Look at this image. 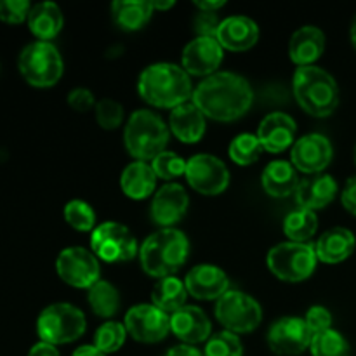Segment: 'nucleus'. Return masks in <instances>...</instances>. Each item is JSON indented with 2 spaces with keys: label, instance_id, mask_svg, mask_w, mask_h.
Returning a JSON list of instances; mask_svg holds the SVG:
<instances>
[{
  "label": "nucleus",
  "instance_id": "11",
  "mask_svg": "<svg viewBox=\"0 0 356 356\" xmlns=\"http://www.w3.org/2000/svg\"><path fill=\"white\" fill-rule=\"evenodd\" d=\"M56 271L65 284L75 289H90L99 282V261L83 247H68L56 259Z\"/></svg>",
  "mask_w": 356,
  "mask_h": 356
},
{
  "label": "nucleus",
  "instance_id": "25",
  "mask_svg": "<svg viewBox=\"0 0 356 356\" xmlns=\"http://www.w3.org/2000/svg\"><path fill=\"white\" fill-rule=\"evenodd\" d=\"M356 238L348 228H332L323 233L315 243L316 257L325 264H339L353 254Z\"/></svg>",
  "mask_w": 356,
  "mask_h": 356
},
{
  "label": "nucleus",
  "instance_id": "28",
  "mask_svg": "<svg viewBox=\"0 0 356 356\" xmlns=\"http://www.w3.org/2000/svg\"><path fill=\"white\" fill-rule=\"evenodd\" d=\"M120 186L122 191L127 195L132 200H143V198L149 197L156 186V174L152 165L146 162H136L129 163L124 169L120 176Z\"/></svg>",
  "mask_w": 356,
  "mask_h": 356
},
{
  "label": "nucleus",
  "instance_id": "8",
  "mask_svg": "<svg viewBox=\"0 0 356 356\" xmlns=\"http://www.w3.org/2000/svg\"><path fill=\"white\" fill-rule=\"evenodd\" d=\"M316 250L312 243L285 242L278 243L268 252V268L271 273L282 282H298L306 280L315 273L316 268Z\"/></svg>",
  "mask_w": 356,
  "mask_h": 356
},
{
  "label": "nucleus",
  "instance_id": "5",
  "mask_svg": "<svg viewBox=\"0 0 356 356\" xmlns=\"http://www.w3.org/2000/svg\"><path fill=\"white\" fill-rule=\"evenodd\" d=\"M124 141L131 156L139 162H146L165 152L169 129L156 113L149 110H138L127 120Z\"/></svg>",
  "mask_w": 356,
  "mask_h": 356
},
{
  "label": "nucleus",
  "instance_id": "1",
  "mask_svg": "<svg viewBox=\"0 0 356 356\" xmlns=\"http://www.w3.org/2000/svg\"><path fill=\"white\" fill-rule=\"evenodd\" d=\"M254 90L249 80L232 72L214 73L193 90V103L205 117L218 122H233L252 106Z\"/></svg>",
  "mask_w": 356,
  "mask_h": 356
},
{
  "label": "nucleus",
  "instance_id": "9",
  "mask_svg": "<svg viewBox=\"0 0 356 356\" xmlns=\"http://www.w3.org/2000/svg\"><path fill=\"white\" fill-rule=\"evenodd\" d=\"M216 318L228 332L249 334L259 327L263 309L250 296L240 291H228L216 302Z\"/></svg>",
  "mask_w": 356,
  "mask_h": 356
},
{
  "label": "nucleus",
  "instance_id": "51",
  "mask_svg": "<svg viewBox=\"0 0 356 356\" xmlns=\"http://www.w3.org/2000/svg\"><path fill=\"white\" fill-rule=\"evenodd\" d=\"M355 160H356V148H355Z\"/></svg>",
  "mask_w": 356,
  "mask_h": 356
},
{
  "label": "nucleus",
  "instance_id": "3",
  "mask_svg": "<svg viewBox=\"0 0 356 356\" xmlns=\"http://www.w3.org/2000/svg\"><path fill=\"white\" fill-rule=\"evenodd\" d=\"M190 254L186 235L176 228H162L149 235L139 249L141 266L149 277H174L183 268Z\"/></svg>",
  "mask_w": 356,
  "mask_h": 356
},
{
  "label": "nucleus",
  "instance_id": "50",
  "mask_svg": "<svg viewBox=\"0 0 356 356\" xmlns=\"http://www.w3.org/2000/svg\"><path fill=\"white\" fill-rule=\"evenodd\" d=\"M350 37H351V44L355 45L356 49V16L353 19V23H351V30H350Z\"/></svg>",
  "mask_w": 356,
  "mask_h": 356
},
{
  "label": "nucleus",
  "instance_id": "46",
  "mask_svg": "<svg viewBox=\"0 0 356 356\" xmlns=\"http://www.w3.org/2000/svg\"><path fill=\"white\" fill-rule=\"evenodd\" d=\"M165 356H204L197 348L188 346V344H181V346L172 348V350L167 351Z\"/></svg>",
  "mask_w": 356,
  "mask_h": 356
},
{
  "label": "nucleus",
  "instance_id": "6",
  "mask_svg": "<svg viewBox=\"0 0 356 356\" xmlns=\"http://www.w3.org/2000/svg\"><path fill=\"white\" fill-rule=\"evenodd\" d=\"M17 68L24 82L31 87L47 89L56 86L63 76V58L51 42H31L17 58Z\"/></svg>",
  "mask_w": 356,
  "mask_h": 356
},
{
  "label": "nucleus",
  "instance_id": "21",
  "mask_svg": "<svg viewBox=\"0 0 356 356\" xmlns=\"http://www.w3.org/2000/svg\"><path fill=\"white\" fill-rule=\"evenodd\" d=\"M216 38L222 49L242 52L259 40V26L247 16H229L221 21Z\"/></svg>",
  "mask_w": 356,
  "mask_h": 356
},
{
  "label": "nucleus",
  "instance_id": "44",
  "mask_svg": "<svg viewBox=\"0 0 356 356\" xmlns=\"http://www.w3.org/2000/svg\"><path fill=\"white\" fill-rule=\"evenodd\" d=\"M341 202H343L344 209L351 214L356 216V176L351 177L344 186L343 195H341Z\"/></svg>",
  "mask_w": 356,
  "mask_h": 356
},
{
  "label": "nucleus",
  "instance_id": "10",
  "mask_svg": "<svg viewBox=\"0 0 356 356\" xmlns=\"http://www.w3.org/2000/svg\"><path fill=\"white\" fill-rule=\"evenodd\" d=\"M92 254L106 263L132 261L138 254V242L127 226L120 222L108 221L96 226L90 235Z\"/></svg>",
  "mask_w": 356,
  "mask_h": 356
},
{
  "label": "nucleus",
  "instance_id": "22",
  "mask_svg": "<svg viewBox=\"0 0 356 356\" xmlns=\"http://www.w3.org/2000/svg\"><path fill=\"white\" fill-rule=\"evenodd\" d=\"M337 183L329 174H315L299 183L296 190V198L301 209L315 212L316 209H323L336 198Z\"/></svg>",
  "mask_w": 356,
  "mask_h": 356
},
{
  "label": "nucleus",
  "instance_id": "41",
  "mask_svg": "<svg viewBox=\"0 0 356 356\" xmlns=\"http://www.w3.org/2000/svg\"><path fill=\"white\" fill-rule=\"evenodd\" d=\"M305 322L308 325V329L312 330L313 336L323 332V330L332 329V315L323 306H313V308H309L308 313H306Z\"/></svg>",
  "mask_w": 356,
  "mask_h": 356
},
{
  "label": "nucleus",
  "instance_id": "48",
  "mask_svg": "<svg viewBox=\"0 0 356 356\" xmlns=\"http://www.w3.org/2000/svg\"><path fill=\"white\" fill-rule=\"evenodd\" d=\"M72 356H106V355L101 353L96 346H80L76 348L75 353Z\"/></svg>",
  "mask_w": 356,
  "mask_h": 356
},
{
  "label": "nucleus",
  "instance_id": "26",
  "mask_svg": "<svg viewBox=\"0 0 356 356\" xmlns=\"http://www.w3.org/2000/svg\"><path fill=\"white\" fill-rule=\"evenodd\" d=\"M28 28L40 42H51L59 35L65 24L61 9L54 2H40L31 6L28 14Z\"/></svg>",
  "mask_w": 356,
  "mask_h": 356
},
{
  "label": "nucleus",
  "instance_id": "49",
  "mask_svg": "<svg viewBox=\"0 0 356 356\" xmlns=\"http://www.w3.org/2000/svg\"><path fill=\"white\" fill-rule=\"evenodd\" d=\"M152 7H153V10L155 9L167 10V9H170V7H174V2L172 0H169V2H152Z\"/></svg>",
  "mask_w": 356,
  "mask_h": 356
},
{
  "label": "nucleus",
  "instance_id": "34",
  "mask_svg": "<svg viewBox=\"0 0 356 356\" xmlns=\"http://www.w3.org/2000/svg\"><path fill=\"white\" fill-rule=\"evenodd\" d=\"M229 159L238 165H250V163L257 162L263 153V146H261L259 139L256 134H240L229 143Z\"/></svg>",
  "mask_w": 356,
  "mask_h": 356
},
{
  "label": "nucleus",
  "instance_id": "12",
  "mask_svg": "<svg viewBox=\"0 0 356 356\" xmlns=\"http://www.w3.org/2000/svg\"><path fill=\"white\" fill-rule=\"evenodd\" d=\"M186 181L195 191L207 197H216L221 195L229 184V172L226 169L225 162L218 156L207 155H195L188 160L186 163Z\"/></svg>",
  "mask_w": 356,
  "mask_h": 356
},
{
  "label": "nucleus",
  "instance_id": "43",
  "mask_svg": "<svg viewBox=\"0 0 356 356\" xmlns=\"http://www.w3.org/2000/svg\"><path fill=\"white\" fill-rule=\"evenodd\" d=\"M68 104L72 110L83 113V111H89L90 108H96V99H94V94L89 89L76 87L68 94Z\"/></svg>",
  "mask_w": 356,
  "mask_h": 356
},
{
  "label": "nucleus",
  "instance_id": "16",
  "mask_svg": "<svg viewBox=\"0 0 356 356\" xmlns=\"http://www.w3.org/2000/svg\"><path fill=\"white\" fill-rule=\"evenodd\" d=\"M221 44L214 37H197L184 47L183 68L188 75L211 76L222 63Z\"/></svg>",
  "mask_w": 356,
  "mask_h": 356
},
{
  "label": "nucleus",
  "instance_id": "40",
  "mask_svg": "<svg viewBox=\"0 0 356 356\" xmlns=\"http://www.w3.org/2000/svg\"><path fill=\"white\" fill-rule=\"evenodd\" d=\"M31 3L28 0H0V21L7 24H21L28 19Z\"/></svg>",
  "mask_w": 356,
  "mask_h": 356
},
{
  "label": "nucleus",
  "instance_id": "35",
  "mask_svg": "<svg viewBox=\"0 0 356 356\" xmlns=\"http://www.w3.org/2000/svg\"><path fill=\"white\" fill-rule=\"evenodd\" d=\"M127 337V329L120 322H106L94 334V346L104 355L120 350Z\"/></svg>",
  "mask_w": 356,
  "mask_h": 356
},
{
  "label": "nucleus",
  "instance_id": "37",
  "mask_svg": "<svg viewBox=\"0 0 356 356\" xmlns=\"http://www.w3.org/2000/svg\"><path fill=\"white\" fill-rule=\"evenodd\" d=\"M243 348L238 336L228 330L214 334L205 344L204 356H242Z\"/></svg>",
  "mask_w": 356,
  "mask_h": 356
},
{
  "label": "nucleus",
  "instance_id": "4",
  "mask_svg": "<svg viewBox=\"0 0 356 356\" xmlns=\"http://www.w3.org/2000/svg\"><path fill=\"white\" fill-rule=\"evenodd\" d=\"M299 106L312 117H329L339 106V87L336 79L318 66H301L292 82Z\"/></svg>",
  "mask_w": 356,
  "mask_h": 356
},
{
  "label": "nucleus",
  "instance_id": "13",
  "mask_svg": "<svg viewBox=\"0 0 356 356\" xmlns=\"http://www.w3.org/2000/svg\"><path fill=\"white\" fill-rule=\"evenodd\" d=\"M127 334L145 344L160 343L170 330V316L153 305L132 306L124 322Z\"/></svg>",
  "mask_w": 356,
  "mask_h": 356
},
{
  "label": "nucleus",
  "instance_id": "15",
  "mask_svg": "<svg viewBox=\"0 0 356 356\" xmlns=\"http://www.w3.org/2000/svg\"><path fill=\"white\" fill-rule=\"evenodd\" d=\"M332 145L322 134H308L294 143L291 152L292 165L298 167L301 172L320 174L332 162Z\"/></svg>",
  "mask_w": 356,
  "mask_h": 356
},
{
  "label": "nucleus",
  "instance_id": "42",
  "mask_svg": "<svg viewBox=\"0 0 356 356\" xmlns=\"http://www.w3.org/2000/svg\"><path fill=\"white\" fill-rule=\"evenodd\" d=\"M193 24H195V31L198 33V37H214L216 38L221 21H219L218 14L216 13H204V10H200V13L197 14V17H195Z\"/></svg>",
  "mask_w": 356,
  "mask_h": 356
},
{
  "label": "nucleus",
  "instance_id": "24",
  "mask_svg": "<svg viewBox=\"0 0 356 356\" xmlns=\"http://www.w3.org/2000/svg\"><path fill=\"white\" fill-rule=\"evenodd\" d=\"M325 51V35L316 26H301L289 42V56L301 66H312Z\"/></svg>",
  "mask_w": 356,
  "mask_h": 356
},
{
  "label": "nucleus",
  "instance_id": "38",
  "mask_svg": "<svg viewBox=\"0 0 356 356\" xmlns=\"http://www.w3.org/2000/svg\"><path fill=\"white\" fill-rule=\"evenodd\" d=\"M186 160H183L172 152H163L152 160V167L156 177H162L167 181H172L186 174Z\"/></svg>",
  "mask_w": 356,
  "mask_h": 356
},
{
  "label": "nucleus",
  "instance_id": "31",
  "mask_svg": "<svg viewBox=\"0 0 356 356\" xmlns=\"http://www.w3.org/2000/svg\"><path fill=\"white\" fill-rule=\"evenodd\" d=\"M89 306L94 315L101 318H113L120 309V294L110 282L99 280L89 289Z\"/></svg>",
  "mask_w": 356,
  "mask_h": 356
},
{
  "label": "nucleus",
  "instance_id": "17",
  "mask_svg": "<svg viewBox=\"0 0 356 356\" xmlns=\"http://www.w3.org/2000/svg\"><path fill=\"white\" fill-rule=\"evenodd\" d=\"M190 205L186 190L177 183H167L155 193L152 202V219L162 228H170L184 218Z\"/></svg>",
  "mask_w": 356,
  "mask_h": 356
},
{
  "label": "nucleus",
  "instance_id": "18",
  "mask_svg": "<svg viewBox=\"0 0 356 356\" xmlns=\"http://www.w3.org/2000/svg\"><path fill=\"white\" fill-rule=\"evenodd\" d=\"M184 285H186L188 294L193 296L195 299L212 301V299L222 298L228 292L229 280L228 275L221 268L212 266V264H198L186 275Z\"/></svg>",
  "mask_w": 356,
  "mask_h": 356
},
{
  "label": "nucleus",
  "instance_id": "20",
  "mask_svg": "<svg viewBox=\"0 0 356 356\" xmlns=\"http://www.w3.org/2000/svg\"><path fill=\"white\" fill-rule=\"evenodd\" d=\"M211 322L197 306H184L170 315V332L188 346L211 339Z\"/></svg>",
  "mask_w": 356,
  "mask_h": 356
},
{
  "label": "nucleus",
  "instance_id": "29",
  "mask_svg": "<svg viewBox=\"0 0 356 356\" xmlns=\"http://www.w3.org/2000/svg\"><path fill=\"white\" fill-rule=\"evenodd\" d=\"M152 2L145 0H117L111 3V16L115 24L125 31L141 30L152 19Z\"/></svg>",
  "mask_w": 356,
  "mask_h": 356
},
{
  "label": "nucleus",
  "instance_id": "14",
  "mask_svg": "<svg viewBox=\"0 0 356 356\" xmlns=\"http://www.w3.org/2000/svg\"><path fill=\"white\" fill-rule=\"evenodd\" d=\"M313 339L305 318L285 316L275 322L268 332V346L280 356H298L305 353Z\"/></svg>",
  "mask_w": 356,
  "mask_h": 356
},
{
  "label": "nucleus",
  "instance_id": "39",
  "mask_svg": "<svg viewBox=\"0 0 356 356\" xmlns=\"http://www.w3.org/2000/svg\"><path fill=\"white\" fill-rule=\"evenodd\" d=\"M96 120L103 129L113 131L124 122V106L111 97H104L96 103Z\"/></svg>",
  "mask_w": 356,
  "mask_h": 356
},
{
  "label": "nucleus",
  "instance_id": "36",
  "mask_svg": "<svg viewBox=\"0 0 356 356\" xmlns=\"http://www.w3.org/2000/svg\"><path fill=\"white\" fill-rule=\"evenodd\" d=\"M65 221L76 232H94L96 229V212L87 202L72 200L65 205Z\"/></svg>",
  "mask_w": 356,
  "mask_h": 356
},
{
  "label": "nucleus",
  "instance_id": "7",
  "mask_svg": "<svg viewBox=\"0 0 356 356\" xmlns=\"http://www.w3.org/2000/svg\"><path fill=\"white\" fill-rule=\"evenodd\" d=\"M86 316L82 309L68 302L47 306L37 318V334L40 341L49 344L73 343L86 332Z\"/></svg>",
  "mask_w": 356,
  "mask_h": 356
},
{
  "label": "nucleus",
  "instance_id": "19",
  "mask_svg": "<svg viewBox=\"0 0 356 356\" xmlns=\"http://www.w3.org/2000/svg\"><path fill=\"white\" fill-rule=\"evenodd\" d=\"M296 131L298 125L291 115L275 111L263 118L256 136L263 149H266L268 153H282L291 148L296 139Z\"/></svg>",
  "mask_w": 356,
  "mask_h": 356
},
{
  "label": "nucleus",
  "instance_id": "27",
  "mask_svg": "<svg viewBox=\"0 0 356 356\" xmlns=\"http://www.w3.org/2000/svg\"><path fill=\"white\" fill-rule=\"evenodd\" d=\"M261 183H263L264 191H266L270 197L285 198L289 197L292 191L298 190L301 181H299L298 172H296L294 165H292L291 162L275 160V162L268 163V167L264 169Z\"/></svg>",
  "mask_w": 356,
  "mask_h": 356
},
{
  "label": "nucleus",
  "instance_id": "30",
  "mask_svg": "<svg viewBox=\"0 0 356 356\" xmlns=\"http://www.w3.org/2000/svg\"><path fill=\"white\" fill-rule=\"evenodd\" d=\"M186 285H184V282H181L179 278L176 277L160 278L152 292L153 306L162 309L167 315H169V313L172 315V313L184 308V306H186Z\"/></svg>",
  "mask_w": 356,
  "mask_h": 356
},
{
  "label": "nucleus",
  "instance_id": "23",
  "mask_svg": "<svg viewBox=\"0 0 356 356\" xmlns=\"http://www.w3.org/2000/svg\"><path fill=\"white\" fill-rule=\"evenodd\" d=\"M169 125L172 134L186 145L198 143L205 134V115L193 101L181 104L170 111Z\"/></svg>",
  "mask_w": 356,
  "mask_h": 356
},
{
  "label": "nucleus",
  "instance_id": "33",
  "mask_svg": "<svg viewBox=\"0 0 356 356\" xmlns=\"http://www.w3.org/2000/svg\"><path fill=\"white\" fill-rule=\"evenodd\" d=\"M309 350L313 356H350V344L343 334L334 329L315 334Z\"/></svg>",
  "mask_w": 356,
  "mask_h": 356
},
{
  "label": "nucleus",
  "instance_id": "2",
  "mask_svg": "<svg viewBox=\"0 0 356 356\" xmlns=\"http://www.w3.org/2000/svg\"><path fill=\"white\" fill-rule=\"evenodd\" d=\"M139 94L156 108H177L193 96L190 75L172 63H155L143 70L138 82Z\"/></svg>",
  "mask_w": 356,
  "mask_h": 356
},
{
  "label": "nucleus",
  "instance_id": "32",
  "mask_svg": "<svg viewBox=\"0 0 356 356\" xmlns=\"http://www.w3.org/2000/svg\"><path fill=\"white\" fill-rule=\"evenodd\" d=\"M316 229H318V218L315 212L308 209H298L291 212L284 221V233L291 238V242L308 243Z\"/></svg>",
  "mask_w": 356,
  "mask_h": 356
},
{
  "label": "nucleus",
  "instance_id": "47",
  "mask_svg": "<svg viewBox=\"0 0 356 356\" xmlns=\"http://www.w3.org/2000/svg\"><path fill=\"white\" fill-rule=\"evenodd\" d=\"M195 6L198 7L200 10H204V13H218L221 7H225V2L222 0H218V2H195Z\"/></svg>",
  "mask_w": 356,
  "mask_h": 356
},
{
  "label": "nucleus",
  "instance_id": "45",
  "mask_svg": "<svg viewBox=\"0 0 356 356\" xmlns=\"http://www.w3.org/2000/svg\"><path fill=\"white\" fill-rule=\"evenodd\" d=\"M28 356H61V355H59L58 348H56L54 344L38 341V343L33 344V346H31V350L28 351Z\"/></svg>",
  "mask_w": 356,
  "mask_h": 356
}]
</instances>
